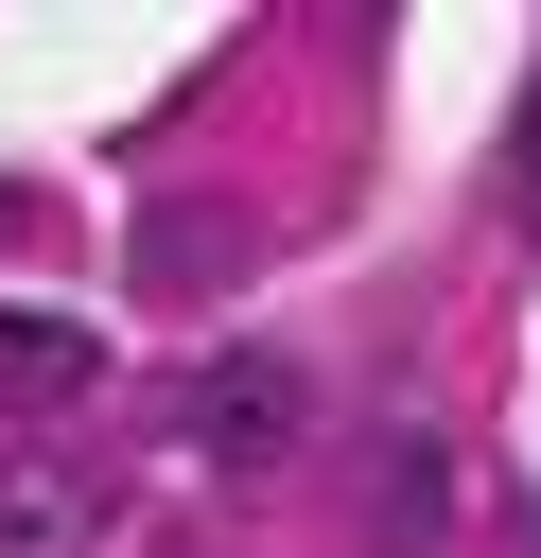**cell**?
Masks as SVG:
<instances>
[{
  "label": "cell",
  "instance_id": "6",
  "mask_svg": "<svg viewBox=\"0 0 541 558\" xmlns=\"http://www.w3.org/2000/svg\"><path fill=\"white\" fill-rule=\"evenodd\" d=\"M0 227H17V192H0Z\"/></svg>",
  "mask_w": 541,
  "mask_h": 558
},
{
  "label": "cell",
  "instance_id": "1",
  "mask_svg": "<svg viewBox=\"0 0 541 558\" xmlns=\"http://www.w3.org/2000/svg\"><path fill=\"white\" fill-rule=\"evenodd\" d=\"M297 418H314V401H297V366H279V349H209V366L175 384V436H192L209 471H262Z\"/></svg>",
  "mask_w": 541,
  "mask_h": 558
},
{
  "label": "cell",
  "instance_id": "2",
  "mask_svg": "<svg viewBox=\"0 0 541 558\" xmlns=\"http://www.w3.org/2000/svg\"><path fill=\"white\" fill-rule=\"evenodd\" d=\"M87 384H105V331L87 314H0V401L17 418H70Z\"/></svg>",
  "mask_w": 541,
  "mask_h": 558
},
{
  "label": "cell",
  "instance_id": "3",
  "mask_svg": "<svg viewBox=\"0 0 541 558\" xmlns=\"http://www.w3.org/2000/svg\"><path fill=\"white\" fill-rule=\"evenodd\" d=\"M366 488H384V541H436V488H454V471H436V453H419V436H401V453H384V471H366Z\"/></svg>",
  "mask_w": 541,
  "mask_h": 558
},
{
  "label": "cell",
  "instance_id": "4",
  "mask_svg": "<svg viewBox=\"0 0 541 558\" xmlns=\"http://www.w3.org/2000/svg\"><path fill=\"white\" fill-rule=\"evenodd\" d=\"M70 523H87V488H52V471H35V488H17V506H0V541H17V558H52V541H70Z\"/></svg>",
  "mask_w": 541,
  "mask_h": 558
},
{
  "label": "cell",
  "instance_id": "5",
  "mask_svg": "<svg viewBox=\"0 0 541 558\" xmlns=\"http://www.w3.org/2000/svg\"><path fill=\"white\" fill-rule=\"evenodd\" d=\"M524 174H541V70H524Z\"/></svg>",
  "mask_w": 541,
  "mask_h": 558
}]
</instances>
